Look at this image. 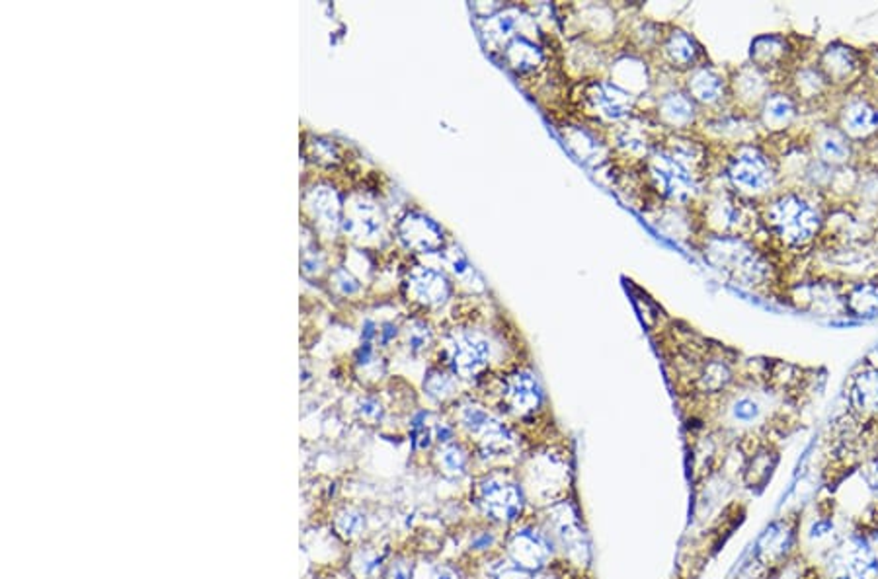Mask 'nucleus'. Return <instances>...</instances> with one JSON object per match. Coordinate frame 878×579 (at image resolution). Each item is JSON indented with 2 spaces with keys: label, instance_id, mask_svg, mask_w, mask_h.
Here are the masks:
<instances>
[{
  "label": "nucleus",
  "instance_id": "nucleus-1",
  "mask_svg": "<svg viewBox=\"0 0 878 579\" xmlns=\"http://www.w3.org/2000/svg\"><path fill=\"white\" fill-rule=\"evenodd\" d=\"M769 225L790 244L810 240L820 226L818 213L797 195H785L769 207Z\"/></svg>",
  "mask_w": 878,
  "mask_h": 579
},
{
  "label": "nucleus",
  "instance_id": "nucleus-2",
  "mask_svg": "<svg viewBox=\"0 0 878 579\" xmlns=\"http://www.w3.org/2000/svg\"><path fill=\"white\" fill-rule=\"evenodd\" d=\"M707 256L711 264L726 271L730 278L744 285H754L761 278V264L754 250L736 238H716L711 242Z\"/></svg>",
  "mask_w": 878,
  "mask_h": 579
},
{
  "label": "nucleus",
  "instance_id": "nucleus-3",
  "mask_svg": "<svg viewBox=\"0 0 878 579\" xmlns=\"http://www.w3.org/2000/svg\"><path fill=\"white\" fill-rule=\"evenodd\" d=\"M492 345L477 332H459L448 343V363L455 376L463 379H477L488 367L491 361Z\"/></svg>",
  "mask_w": 878,
  "mask_h": 579
},
{
  "label": "nucleus",
  "instance_id": "nucleus-4",
  "mask_svg": "<svg viewBox=\"0 0 878 579\" xmlns=\"http://www.w3.org/2000/svg\"><path fill=\"white\" fill-rule=\"evenodd\" d=\"M479 505L494 521L510 523L524 510L522 488L503 476H491L479 486Z\"/></svg>",
  "mask_w": 878,
  "mask_h": 579
},
{
  "label": "nucleus",
  "instance_id": "nucleus-5",
  "mask_svg": "<svg viewBox=\"0 0 878 579\" xmlns=\"http://www.w3.org/2000/svg\"><path fill=\"white\" fill-rule=\"evenodd\" d=\"M649 172L658 192L664 195L685 201L695 194V180L691 174L673 161L666 151H654L649 156Z\"/></svg>",
  "mask_w": 878,
  "mask_h": 579
},
{
  "label": "nucleus",
  "instance_id": "nucleus-6",
  "mask_svg": "<svg viewBox=\"0 0 878 579\" xmlns=\"http://www.w3.org/2000/svg\"><path fill=\"white\" fill-rule=\"evenodd\" d=\"M586 104L599 118L608 121H623L632 111V94L611 80H592L584 90Z\"/></svg>",
  "mask_w": 878,
  "mask_h": 579
},
{
  "label": "nucleus",
  "instance_id": "nucleus-7",
  "mask_svg": "<svg viewBox=\"0 0 878 579\" xmlns=\"http://www.w3.org/2000/svg\"><path fill=\"white\" fill-rule=\"evenodd\" d=\"M398 238L420 254L445 250L443 228L424 213H407L398 223Z\"/></svg>",
  "mask_w": 878,
  "mask_h": 579
},
{
  "label": "nucleus",
  "instance_id": "nucleus-8",
  "mask_svg": "<svg viewBox=\"0 0 878 579\" xmlns=\"http://www.w3.org/2000/svg\"><path fill=\"white\" fill-rule=\"evenodd\" d=\"M730 182L742 192H764L773 184V170L764 154L746 149L728 166Z\"/></svg>",
  "mask_w": 878,
  "mask_h": 579
},
{
  "label": "nucleus",
  "instance_id": "nucleus-9",
  "mask_svg": "<svg viewBox=\"0 0 878 579\" xmlns=\"http://www.w3.org/2000/svg\"><path fill=\"white\" fill-rule=\"evenodd\" d=\"M553 550L551 539L535 529L517 531L510 541L512 562L527 572L545 568L553 556Z\"/></svg>",
  "mask_w": 878,
  "mask_h": 579
},
{
  "label": "nucleus",
  "instance_id": "nucleus-10",
  "mask_svg": "<svg viewBox=\"0 0 878 579\" xmlns=\"http://www.w3.org/2000/svg\"><path fill=\"white\" fill-rule=\"evenodd\" d=\"M503 400L508 408L517 416H527L539 410L543 402V390L537 376L529 371H517L503 384Z\"/></svg>",
  "mask_w": 878,
  "mask_h": 579
},
{
  "label": "nucleus",
  "instance_id": "nucleus-11",
  "mask_svg": "<svg viewBox=\"0 0 878 579\" xmlns=\"http://www.w3.org/2000/svg\"><path fill=\"white\" fill-rule=\"evenodd\" d=\"M410 287L422 305L426 307H441L450 300L453 289L450 279L441 271L418 268L410 278Z\"/></svg>",
  "mask_w": 878,
  "mask_h": 579
},
{
  "label": "nucleus",
  "instance_id": "nucleus-12",
  "mask_svg": "<svg viewBox=\"0 0 878 579\" xmlns=\"http://www.w3.org/2000/svg\"><path fill=\"white\" fill-rule=\"evenodd\" d=\"M503 63H506L517 77H527L537 72L545 63V53L535 41H531L524 34L515 36L506 47H503Z\"/></svg>",
  "mask_w": 878,
  "mask_h": 579
},
{
  "label": "nucleus",
  "instance_id": "nucleus-13",
  "mask_svg": "<svg viewBox=\"0 0 878 579\" xmlns=\"http://www.w3.org/2000/svg\"><path fill=\"white\" fill-rule=\"evenodd\" d=\"M845 568L855 579H878V558L874 550L862 541L852 539L845 546Z\"/></svg>",
  "mask_w": 878,
  "mask_h": 579
},
{
  "label": "nucleus",
  "instance_id": "nucleus-14",
  "mask_svg": "<svg viewBox=\"0 0 878 579\" xmlns=\"http://www.w3.org/2000/svg\"><path fill=\"white\" fill-rule=\"evenodd\" d=\"M689 96L693 102L713 106L721 102L725 96V82L723 79L713 72L711 68H697L689 79Z\"/></svg>",
  "mask_w": 878,
  "mask_h": 579
},
{
  "label": "nucleus",
  "instance_id": "nucleus-15",
  "mask_svg": "<svg viewBox=\"0 0 878 579\" xmlns=\"http://www.w3.org/2000/svg\"><path fill=\"white\" fill-rule=\"evenodd\" d=\"M520 24H522L520 8H515V6L500 8L498 12L492 14L491 18L486 20L484 36L488 37V41L494 43V46H502V43H503V47H506L515 36H520V34H515L517 26H520Z\"/></svg>",
  "mask_w": 878,
  "mask_h": 579
},
{
  "label": "nucleus",
  "instance_id": "nucleus-16",
  "mask_svg": "<svg viewBox=\"0 0 878 579\" xmlns=\"http://www.w3.org/2000/svg\"><path fill=\"white\" fill-rule=\"evenodd\" d=\"M658 113H660V120L670 127H675V129L687 127L695 118L693 100L682 92L666 94L658 102Z\"/></svg>",
  "mask_w": 878,
  "mask_h": 579
},
{
  "label": "nucleus",
  "instance_id": "nucleus-17",
  "mask_svg": "<svg viewBox=\"0 0 878 579\" xmlns=\"http://www.w3.org/2000/svg\"><path fill=\"white\" fill-rule=\"evenodd\" d=\"M852 404L861 414H878V369H865L855 376Z\"/></svg>",
  "mask_w": 878,
  "mask_h": 579
},
{
  "label": "nucleus",
  "instance_id": "nucleus-18",
  "mask_svg": "<svg viewBox=\"0 0 878 579\" xmlns=\"http://www.w3.org/2000/svg\"><path fill=\"white\" fill-rule=\"evenodd\" d=\"M664 53L673 67L685 68V67H693L699 49L695 46L693 37L689 34L682 30H673L664 43Z\"/></svg>",
  "mask_w": 878,
  "mask_h": 579
},
{
  "label": "nucleus",
  "instance_id": "nucleus-19",
  "mask_svg": "<svg viewBox=\"0 0 878 579\" xmlns=\"http://www.w3.org/2000/svg\"><path fill=\"white\" fill-rule=\"evenodd\" d=\"M498 422H500L498 417H494L484 406H479V404H467V406L460 410V424H463V427L471 433V436L479 437V441Z\"/></svg>",
  "mask_w": 878,
  "mask_h": 579
},
{
  "label": "nucleus",
  "instance_id": "nucleus-20",
  "mask_svg": "<svg viewBox=\"0 0 878 579\" xmlns=\"http://www.w3.org/2000/svg\"><path fill=\"white\" fill-rule=\"evenodd\" d=\"M847 307L855 316H878V285L862 283L847 299Z\"/></svg>",
  "mask_w": 878,
  "mask_h": 579
},
{
  "label": "nucleus",
  "instance_id": "nucleus-21",
  "mask_svg": "<svg viewBox=\"0 0 878 579\" xmlns=\"http://www.w3.org/2000/svg\"><path fill=\"white\" fill-rule=\"evenodd\" d=\"M795 118V104L783 94H773L766 100L764 120L767 127H785Z\"/></svg>",
  "mask_w": 878,
  "mask_h": 579
},
{
  "label": "nucleus",
  "instance_id": "nucleus-22",
  "mask_svg": "<svg viewBox=\"0 0 878 579\" xmlns=\"http://www.w3.org/2000/svg\"><path fill=\"white\" fill-rule=\"evenodd\" d=\"M878 118L874 110L865 102H855L843 113V123L852 133H867L876 125Z\"/></svg>",
  "mask_w": 878,
  "mask_h": 579
},
{
  "label": "nucleus",
  "instance_id": "nucleus-23",
  "mask_svg": "<svg viewBox=\"0 0 878 579\" xmlns=\"http://www.w3.org/2000/svg\"><path fill=\"white\" fill-rule=\"evenodd\" d=\"M467 465H469V457L460 445L450 443L441 448L439 467L443 474H448L451 478H460L467 472Z\"/></svg>",
  "mask_w": 878,
  "mask_h": 579
},
{
  "label": "nucleus",
  "instance_id": "nucleus-24",
  "mask_svg": "<svg viewBox=\"0 0 878 579\" xmlns=\"http://www.w3.org/2000/svg\"><path fill=\"white\" fill-rule=\"evenodd\" d=\"M445 259H448V264H450L451 271L455 273L457 279H460L463 283H469V285H472L474 281L482 283L481 275L477 273V269L471 266L467 256L460 252L459 246H450V248H445Z\"/></svg>",
  "mask_w": 878,
  "mask_h": 579
},
{
  "label": "nucleus",
  "instance_id": "nucleus-25",
  "mask_svg": "<svg viewBox=\"0 0 878 579\" xmlns=\"http://www.w3.org/2000/svg\"><path fill=\"white\" fill-rule=\"evenodd\" d=\"M824 65L830 72V77L843 79L855 68V59H853L852 51H847V49H830L824 55Z\"/></svg>",
  "mask_w": 878,
  "mask_h": 579
},
{
  "label": "nucleus",
  "instance_id": "nucleus-26",
  "mask_svg": "<svg viewBox=\"0 0 878 579\" xmlns=\"http://www.w3.org/2000/svg\"><path fill=\"white\" fill-rule=\"evenodd\" d=\"M455 386H457L455 374L445 373V371H431L429 376H428V381H426L428 395L434 396V398H439V400L451 396L455 393Z\"/></svg>",
  "mask_w": 878,
  "mask_h": 579
},
{
  "label": "nucleus",
  "instance_id": "nucleus-27",
  "mask_svg": "<svg viewBox=\"0 0 878 579\" xmlns=\"http://www.w3.org/2000/svg\"><path fill=\"white\" fill-rule=\"evenodd\" d=\"M822 156L826 158L828 163L831 164H840V163H845L847 161V156H849V147H847V142L841 135L838 133H830L822 139Z\"/></svg>",
  "mask_w": 878,
  "mask_h": 579
},
{
  "label": "nucleus",
  "instance_id": "nucleus-28",
  "mask_svg": "<svg viewBox=\"0 0 878 579\" xmlns=\"http://www.w3.org/2000/svg\"><path fill=\"white\" fill-rule=\"evenodd\" d=\"M730 381V371L723 363H711L701 376V386L709 393L721 390Z\"/></svg>",
  "mask_w": 878,
  "mask_h": 579
},
{
  "label": "nucleus",
  "instance_id": "nucleus-29",
  "mask_svg": "<svg viewBox=\"0 0 878 579\" xmlns=\"http://www.w3.org/2000/svg\"><path fill=\"white\" fill-rule=\"evenodd\" d=\"M759 414H761L759 404H757L754 398H750V396L738 398L736 402H734V406H732V416H734V419H738V422H742V424L756 422V419L759 417Z\"/></svg>",
  "mask_w": 878,
  "mask_h": 579
},
{
  "label": "nucleus",
  "instance_id": "nucleus-30",
  "mask_svg": "<svg viewBox=\"0 0 878 579\" xmlns=\"http://www.w3.org/2000/svg\"><path fill=\"white\" fill-rule=\"evenodd\" d=\"M556 534L560 537V541H563L565 548H570V550H582V532L580 529L574 525V521H563V523H558L556 527Z\"/></svg>",
  "mask_w": 878,
  "mask_h": 579
},
{
  "label": "nucleus",
  "instance_id": "nucleus-31",
  "mask_svg": "<svg viewBox=\"0 0 878 579\" xmlns=\"http://www.w3.org/2000/svg\"><path fill=\"white\" fill-rule=\"evenodd\" d=\"M340 525H342V531H344L345 534H357L359 531L364 529L365 521H364V517L359 515V513L348 511V513H345V515L340 519Z\"/></svg>",
  "mask_w": 878,
  "mask_h": 579
},
{
  "label": "nucleus",
  "instance_id": "nucleus-32",
  "mask_svg": "<svg viewBox=\"0 0 878 579\" xmlns=\"http://www.w3.org/2000/svg\"><path fill=\"white\" fill-rule=\"evenodd\" d=\"M492 544H494V534H492V532H486V531H484V532H479L477 537L472 539V542H471V548H472V550H477V553H482V550H488V548H491Z\"/></svg>",
  "mask_w": 878,
  "mask_h": 579
},
{
  "label": "nucleus",
  "instance_id": "nucleus-33",
  "mask_svg": "<svg viewBox=\"0 0 878 579\" xmlns=\"http://www.w3.org/2000/svg\"><path fill=\"white\" fill-rule=\"evenodd\" d=\"M833 531V525L830 523V521H818V523H814V527L810 529V539H824L828 537V534Z\"/></svg>",
  "mask_w": 878,
  "mask_h": 579
},
{
  "label": "nucleus",
  "instance_id": "nucleus-34",
  "mask_svg": "<svg viewBox=\"0 0 878 579\" xmlns=\"http://www.w3.org/2000/svg\"><path fill=\"white\" fill-rule=\"evenodd\" d=\"M453 433H455V431H453L451 426L441 424V426H438V429H436V439H438L439 443H443V445H450L451 439H453Z\"/></svg>",
  "mask_w": 878,
  "mask_h": 579
},
{
  "label": "nucleus",
  "instance_id": "nucleus-35",
  "mask_svg": "<svg viewBox=\"0 0 878 579\" xmlns=\"http://www.w3.org/2000/svg\"><path fill=\"white\" fill-rule=\"evenodd\" d=\"M391 579H410V568L408 563L398 562L391 568Z\"/></svg>",
  "mask_w": 878,
  "mask_h": 579
},
{
  "label": "nucleus",
  "instance_id": "nucleus-36",
  "mask_svg": "<svg viewBox=\"0 0 878 579\" xmlns=\"http://www.w3.org/2000/svg\"><path fill=\"white\" fill-rule=\"evenodd\" d=\"M362 414L364 416H373V417H379L381 416V406L376 402V400H365L362 404Z\"/></svg>",
  "mask_w": 878,
  "mask_h": 579
},
{
  "label": "nucleus",
  "instance_id": "nucleus-37",
  "mask_svg": "<svg viewBox=\"0 0 878 579\" xmlns=\"http://www.w3.org/2000/svg\"><path fill=\"white\" fill-rule=\"evenodd\" d=\"M867 482L869 486L876 491L878 494V458L873 462V465L869 467V472H867Z\"/></svg>",
  "mask_w": 878,
  "mask_h": 579
},
{
  "label": "nucleus",
  "instance_id": "nucleus-38",
  "mask_svg": "<svg viewBox=\"0 0 878 579\" xmlns=\"http://www.w3.org/2000/svg\"><path fill=\"white\" fill-rule=\"evenodd\" d=\"M436 579H459V575H457L455 570H451V568H448V566H443V568H438Z\"/></svg>",
  "mask_w": 878,
  "mask_h": 579
},
{
  "label": "nucleus",
  "instance_id": "nucleus-39",
  "mask_svg": "<svg viewBox=\"0 0 878 579\" xmlns=\"http://www.w3.org/2000/svg\"><path fill=\"white\" fill-rule=\"evenodd\" d=\"M873 357L876 359V365H878V347H876V350H874V353H873Z\"/></svg>",
  "mask_w": 878,
  "mask_h": 579
}]
</instances>
